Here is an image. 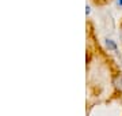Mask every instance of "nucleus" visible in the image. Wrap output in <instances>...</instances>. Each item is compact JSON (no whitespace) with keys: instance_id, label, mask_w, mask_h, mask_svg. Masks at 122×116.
Returning <instances> with one entry per match:
<instances>
[{"instance_id":"1","label":"nucleus","mask_w":122,"mask_h":116,"mask_svg":"<svg viewBox=\"0 0 122 116\" xmlns=\"http://www.w3.org/2000/svg\"><path fill=\"white\" fill-rule=\"evenodd\" d=\"M113 86L119 92V93H122V74L121 72L113 76Z\"/></svg>"},{"instance_id":"2","label":"nucleus","mask_w":122,"mask_h":116,"mask_svg":"<svg viewBox=\"0 0 122 116\" xmlns=\"http://www.w3.org/2000/svg\"><path fill=\"white\" fill-rule=\"evenodd\" d=\"M105 44H106V48L109 49V51L118 53V45L114 40H111V38H105Z\"/></svg>"},{"instance_id":"3","label":"nucleus","mask_w":122,"mask_h":116,"mask_svg":"<svg viewBox=\"0 0 122 116\" xmlns=\"http://www.w3.org/2000/svg\"><path fill=\"white\" fill-rule=\"evenodd\" d=\"M90 14H91V7H90V6H86V15H90Z\"/></svg>"},{"instance_id":"4","label":"nucleus","mask_w":122,"mask_h":116,"mask_svg":"<svg viewBox=\"0 0 122 116\" xmlns=\"http://www.w3.org/2000/svg\"><path fill=\"white\" fill-rule=\"evenodd\" d=\"M115 6L119 7V8H122V0H115Z\"/></svg>"},{"instance_id":"5","label":"nucleus","mask_w":122,"mask_h":116,"mask_svg":"<svg viewBox=\"0 0 122 116\" xmlns=\"http://www.w3.org/2000/svg\"><path fill=\"white\" fill-rule=\"evenodd\" d=\"M121 40H122V25H121Z\"/></svg>"}]
</instances>
